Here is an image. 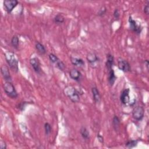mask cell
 <instances>
[{"label":"cell","instance_id":"1","mask_svg":"<svg viewBox=\"0 0 149 149\" xmlns=\"http://www.w3.org/2000/svg\"><path fill=\"white\" fill-rule=\"evenodd\" d=\"M65 94L69 98V99L73 102L76 103L80 101V91L77 90L75 87L70 86H66L64 89Z\"/></svg>","mask_w":149,"mask_h":149},{"label":"cell","instance_id":"2","mask_svg":"<svg viewBox=\"0 0 149 149\" xmlns=\"http://www.w3.org/2000/svg\"><path fill=\"white\" fill-rule=\"evenodd\" d=\"M5 57L6 61L10 68L14 72H17L19 70L18 68V60L15 56V54L10 51L5 53Z\"/></svg>","mask_w":149,"mask_h":149},{"label":"cell","instance_id":"3","mask_svg":"<svg viewBox=\"0 0 149 149\" xmlns=\"http://www.w3.org/2000/svg\"><path fill=\"white\" fill-rule=\"evenodd\" d=\"M4 92L8 97L12 99H16L18 97L17 92L11 81H5L3 84Z\"/></svg>","mask_w":149,"mask_h":149},{"label":"cell","instance_id":"4","mask_svg":"<svg viewBox=\"0 0 149 149\" xmlns=\"http://www.w3.org/2000/svg\"><path fill=\"white\" fill-rule=\"evenodd\" d=\"M86 59L92 68H96L98 66L100 58L95 53L93 52H88L86 56Z\"/></svg>","mask_w":149,"mask_h":149},{"label":"cell","instance_id":"5","mask_svg":"<svg viewBox=\"0 0 149 149\" xmlns=\"http://www.w3.org/2000/svg\"><path fill=\"white\" fill-rule=\"evenodd\" d=\"M132 116L134 119L140 121L144 116V109L141 106H137L132 110Z\"/></svg>","mask_w":149,"mask_h":149},{"label":"cell","instance_id":"6","mask_svg":"<svg viewBox=\"0 0 149 149\" xmlns=\"http://www.w3.org/2000/svg\"><path fill=\"white\" fill-rule=\"evenodd\" d=\"M129 28L130 29L136 33L137 34H140L143 30V27L140 24H138L136 20H134L132 16H129L128 19Z\"/></svg>","mask_w":149,"mask_h":149},{"label":"cell","instance_id":"7","mask_svg":"<svg viewBox=\"0 0 149 149\" xmlns=\"http://www.w3.org/2000/svg\"><path fill=\"white\" fill-rule=\"evenodd\" d=\"M118 67L119 70L123 72H129L131 70V66L127 61L119 58L118 59Z\"/></svg>","mask_w":149,"mask_h":149},{"label":"cell","instance_id":"8","mask_svg":"<svg viewBox=\"0 0 149 149\" xmlns=\"http://www.w3.org/2000/svg\"><path fill=\"white\" fill-rule=\"evenodd\" d=\"M18 3L19 2L17 0H5L3 2L4 9L8 13H11Z\"/></svg>","mask_w":149,"mask_h":149},{"label":"cell","instance_id":"9","mask_svg":"<svg viewBox=\"0 0 149 149\" xmlns=\"http://www.w3.org/2000/svg\"><path fill=\"white\" fill-rule=\"evenodd\" d=\"M30 63L32 66L34 71L37 74L41 73V63L39 59L36 58H32L30 59Z\"/></svg>","mask_w":149,"mask_h":149},{"label":"cell","instance_id":"10","mask_svg":"<svg viewBox=\"0 0 149 149\" xmlns=\"http://www.w3.org/2000/svg\"><path fill=\"white\" fill-rule=\"evenodd\" d=\"M129 92V88H125L121 92L120 95V101L122 104L127 105L130 102Z\"/></svg>","mask_w":149,"mask_h":149},{"label":"cell","instance_id":"11","mask_svg":"<svg viewBox=\"0 0 149 149\" xmlns=\"http://www.w3.org/2000/svg\"><path fill=\"white\" fill-rule=\"evenodd\" d=\"M69 76L73 80L80 82L82 79V74L78 69L73 68L69 71Z\"/></svg>","mask_w":149,"mask_h":149},{"label":"cell","instance_id":"12","mask_svg":"<svg viewBox=\"0 0 149 149\" xmlns=\"http://www.w3.org/2000/svg\"><path fill=\"white\" fill-rule=\"evenodd\" d=\"M1 73L5 81H11L12 77L10 74L9 69L6 65H2L1 68Z\"/></svg>","mask_w":149,"mask_h":149},{"label":"cell","instance_id":"13","mask_svg":"<svg viewBox=\"0 0 149 149\" xmlns=\"http://www.w3.org/2000/svg\"><path fill=\"white\" fill-rule=\"evenodd\" d=\"M91 93H92V95H93V99L94 100V101L96 103H100L101 101V94L100 93V91L98 90V89L94 86L91 88Z\"/></svg>","mask_w":149,"mask_h":149},{"label":"cell","instance_id":"14","mask_svg":"<svg viewBox=\"0 0 149 149\" xmlns=\"http://www.w3.org/2000/svg\"><path fill=\"white\" fill-rule=\"evenodd\" d=\"M113 65H114V56L111 54L108 53L107 55V60L105 62V65L108 70L112 69Z\"/></svg>","mask_w":149,"mask_h":149},{"label":"cell","instance_id":"15","mask_svg":"<svg viewBox=\"0 0 149 149\" xmlns=\"http://www.w3.org/2000/svg\"><path fill=\"white\" fill-rule=\"evenodd\" d=\"M108 83L111 86H112L115 81H116V77L115 76V72H114V70L112 69H110V70H108Z\"/></svg>","mask_w":149,"mask_h":149},{"label":"cell","instance_id":"16","mask_svg":"<svg viewBox=\"0 0 149 149\" xmlns=\"http://www.w3.org/2000/svg\"><path fill=\"white\" fill-rule=\"evenodd\" d=\"M70 62L71 63L75 66L77 67H82L84 66V61L83 59L80 58L76 57H70Z\"/></svg>","mask_w":149,"mask_h":149},{"label":"cell","instance_id":"17","mask_svg":"<svg viewBox=\"0 0 149 149\" xmlns=\"http://www.w3.org/2000/svg\"><path fill=\"white\" fill-rule=\"evenodd\" d=\"M80 134L81 136V137L85 140H88L90 139V133L88 129L82 126L80 129Z\"/></svg>","mask_w":149,"mask_h":149},{"label":"cell","instance_id":"18","mask_svg":"<svg viewBox=\"0 0 149 149\" xmlns=\"http://www.w3.org/2000/svg\"><path fill=\"white\" fill-rule=\"evenodd\" d=\"M35 47H36V49H37V51L40 54H41L42 55L45 54L47 52L45 47H44V45L42 44H41V42H38V41L36 42V43L35 44Z\"/></svg>","mask_w":149,"mask_h":149},{"label":"cell","instance_id":"19","mask_svg":"<svg viewBox=\"0 0 149 149\" xmlns=\"http://www.w3.org/2000/svg\"><path fill=\"white\" fill-rule=\"evenodd\" d=\"M120 124V121L119 118H118V116L114 115L112 118V126L115 131H118L119 130Z\"/></svg>","mask_w":149,"mask_h":149},{"label":"cell","instance_id":"20","mask_svg":"<svg viewBox=\"0 0 149 149\" xmlns=\"http://www.w3.org/2000/svg\"><path fill=\"white\" fill-rule=\"evenodd\" d=\"M54 22L56 24H61L65 22V17L61 13H58L54 17Z\"/></svg>","mask_w":149,"mask_h":149},{"label":"cell","instance_id":"21","mask_svg":"<svg viewBox=\"0 0 149 149\" xmlns=\"http://www.w3.org/2000/svg\"><path fill=\"white\" fill-rule=\"evenodd\" d=\"M10 44L12 45V46L17 49L19 47V37L17 35H14L10 40Z\"/></svg>","mask_w":149,"mask_h":149},{"label":"cell","instance_id":"22","mask_svg":"<svg viewBox=\"0 0 149 149\" xmlns=\"http://www.w3.org/2000/svg\"><path fill=\"white\" fill-rule=\"evenodd\" d=\"M139 140H130L125 143V147L128 148H133L137 146Z\"/></svg>","mask_w":149,"mask_h":149},{"label":"cell","instance_id":"23","mask_svg":"<svg viewBox=\"0 0 149 149\" xmlns=\"http://www.w3.org/2000/svg\"><path fill=\"white\" fill-rule=\"evenodd\" d=\"M107 8L105 6H102L98 10V12H97V15L100 16V17H102V16H104L106 13H107Z\"/></svg>","mask_w":149,"mask_h":149},{"label":"cell","instance_id":"24","mask_svg":"<svg viewBox=\"0 0 149 149\" xmlns=\"http://www.w3.org/2000/svg\"><path fill=\"white\" fill-rule=\"evenodd\" d=\"M48 58H49V61L54 63H56L59 60V59L58 58V56L52 53H51L49 54Z\"/></svg>","mask_w":149,"mask_h":149},{"label":"cell","instance_id":"25","mask_svg":"<svg viewBox=\"0 0 149 149\" xmlns=\"http://www.w3.org/2000/svg\"><path fill=\"white\" fill-rule=\"evenodd\" d=\"M44 130H45V134L48 136L51 132V130H52L51 125L48 122L45 123V124H44Z\"/></svg>","mask_w":149,"mask_h":149},{"label":"cell","instance_id":"26","mask_svg":"<svg viewBox=\"0 0 149 149\" xmlns=\"http://www.w3.org/2000/svg\"><path fill=\"white\" fill-rule=\"evenodd\" d=\"M55 64H56V67H57L59 70H62V71H63V70L65 69V63H64L62 61H60V60H59Z\"/></svg>","mask_w":149,"mask_h":149},{"label":"cell","instance_id":"27","mask_svg":"<svg viewBox=\"0 0 149 149\" xmlns=\"http://www.w3.org/2000/svg\"><path fill=\"white\" fill-rule=\"evenodd\" d=\"M113 17H115V19H119V18L120 17V11H119V9L116 8L114 10L113 13Z\"/></svg>","mask_w":149,"mask_h":149},{"label":"cell","instance_id":"28","mask_svg":"<svg viewBox=\"0 0 149 149\" xmlns=\"http://www.w3.org/2000/svg\"><path fill=\"white\" fill-rule=\"evenodd\" d=\"M27 104V102H22L19 104H18V108L20 111H23L24 109Z\"/></svg>","mask_w":149,"mask_h":149},{"label":"cell","instance_id":"29","mask_svg":"<svg viewBox=\"0 0 149 149\" xmlns=\"http://www.w3.org/2000/svg\"><path fill=\"white\" fill-rule=\"evenodd\" d=\"M149 2H147V3L145 5V6H144V8H143V11H144V13L146 15H148L149 13Z\"/></svg>","mask_w":149,"mask_h":149},{"label":"cell","instance_id":"30","mask_svg":"<svg viewBox=\"0 0 149 149\" xmlns=\"http://www.w3.org/2000/svg\"><path fill=\"white\" fill-rule=\"evenodd\" d=\"M97 140L98 141L101 143V144H103L104 143V137L102 135H101L100 134H97Z\"/></svg>","mask_w":149,"mask_h":149},{"label":"cell","instance_id":"31","mask_svg":"<svg viewBox=\"0 0 149 149\" xmlns=\"http://www.w3.org/2000/svg\"><path fill=\"white\" fill-rule=\"evenodd\" d=\"M7 145L5 143V141L1 140L0 142V148L1 149H6Z\"/></svg>","mask_w":149,"mask_h":149},{"label":"cell","instance_id":"32","mask_svg":"<svg viewBox=\"0 0 149 149\" xmlns=\"http://www.w3.org/2000/svg\"><path fill=\"white\" fill-rule=\"evenodd\" d=\"M144 65L146 66V67H147V69H148V65H149L148 60H147V59L144 60Z\"/></svg>","mask_w":149,"mask_h":149}]
</instances>
